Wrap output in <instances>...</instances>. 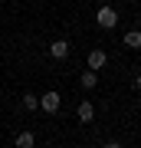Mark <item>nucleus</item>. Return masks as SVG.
<instances>
[{
	"mask_svg": "<svg viewBox=\"0 0 141 148\" xmlns=\"http://www.w3.org/2000/svg\"><path fill=\"white\" fill-rule=\"evenodd\" d=\"M95 23H99L102 30H115V27H118V13H115V7L102 3L99 10H95Z\"/></svg>",
	"mask_w": 141,
	"mask_h": 148,
	"instance_id": "nucleus-1",
	"label": "nucleus"
},
{
	"mask_svg": "<svg viewBox=\"0 0 141 148\" xmlns=\"http://www.w3.org/2000/svg\"><path fill=\"white\" fill-rule=\"evenodd\" d=\"M59 106H63V95H59V92H43L40 95V109L43 112H49V115H52V112H59Z\"/></svg>",
	"mask_w": 141,
	"mask_h": 148,
	"instance_id": "nucleus-2",
	"label": "nucleus"
},
{
	"mask_svg": "<svg viewBox=\"0 0 141 148\" xmlns=\"http://www.w3.org/2000/svg\"><path fill=\"white\" fill-rule=\"evenodd\" d=\"M105 63H108V53H105V49H92L89 53V69L99 73V69H105Z\"/></svg>",
	"mask_w": 141,
	"mask_h": 148,
	"instance_id": "nucleus-3",
	"label": "nucleus"
},
{
	"mask_svg": "<svg viewBox=\"0 0 141 148\" xmlns=\"http://www.w3.org/2000/svg\"><path fill=\"white\" fill-rule=\"evenodd\" d=\"M76 112H79V122H85V125L95 119V106H92L89 99H82V102H79V109H76Z\"/></svg>",
	"mask_w": 141,
	"mask_h": 148,
	"instance_id": "nucleus-4",
	"label": "nucleus"
},
{
	"mask_svg": "<svg viewBox=\"0 0 141 148\" xmlns=\"http://www.w3.org/2000/svg\"><path fill=\"white\" fill-rule=\"evenodd\" d=\"M49 56H52V59H66V56H69V40H52Z\"/></svg>",
	"mask_w": 141,
	"mask_h": 148,
	"instance_id": "nucleus-5",
	"label": "nucleus"
},
{
	"mask_svg": "<svg viewBox=\"0 0 141 148\" xmlns=\"http://www.w3.org/2000/svg\"><path fill=\"white\" fill-rule=\"evenodd\" d=\"M79 86H82V89H95V86H99V73H95V69L82 73V76H79Z\"/></svg>",
	"mask_w": 141,
	"mask_h": 148,
	"instance_id": "nucleus-6",
	"label": "nucleus"
},
{
	"mask_svg": "<svg viewBox=\"0 0 141 148\" xmlns=\"http://www.w3.org/2000/svg\"><path fill=\"white\" fill-rule=\"evenodd\" d=\"M121 43H125L128 49H141V30H128V33H125V40H121Z\"/></svg>",
	"mask_w": 141,
	"mask_h": 148,
	"instance_id": "nucleus-7",
	"label": "nucleus"
},
{
	"mask_svg": "<svg viewBox=\"0 0 141 148\" xmlns=\"http://www.w3.org/2000/svg\"><path fill=\"white\" fill-rule=\"evenodd\" d=\"M16 145H20V148H33V145H36V135H33V132H20V135H16Z\"/></svg>",
	"mask_w": 141,
	"mask_h": 148,
	"instance_id": "nucleus-8",
	"label": "nucleus"
},
{
	"mask_svg": "<svg viewBox=\"0 0 141 148\" xmlns=\"http://www.w3.org/2000/svg\"><path fill=\"white\" fill-rule=\"evenodd\" d=\"M23 109H26V112H33V109H40V95H33V92H26V95H23Z\"/></svg>",
	"mask_w": 141,
	"mask_h": 148,
	"instance_id": "nucleus-9",
	"label": "nucleus"
},
{
	"mask_svg": "<svg viewBox=\"0 0 141 148\" xmlns=\"http://www.w3.org/2000/svg\"><path fill=\"white\" fill-rule=\"evenodd\" d=\"M135 86H138V89H141V66L135 69Z\"/></svg>",
	"mask_w": 141,
	"mask_h": 148,
	"instance_id": "nucleus-10",
	"label": "nucleus"
}]
</instances>
